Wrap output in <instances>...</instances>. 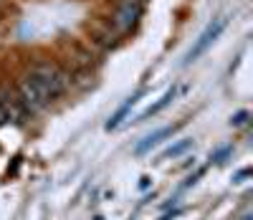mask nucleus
I'll use <instances>...</instances> for the list:
<instances>
[{"instance_id": "1", "label": "nucleus", "mask_w": 253, "mask_h": 220, "mask_svg": "<svg viewBox=\"0 0 253 220\" xmlns=\"http://www.w3.org/2000/svg\"><path fill=\"white\" fill-rule=\"evenodd\" d=\"M28 76L48 94L51 101H56L63 91L69 89V84H71V74H66L61 69L58 63H51V61H41L36 63L33 69L28 71Z\"/></svg>"}, {"instance_id": "2", "label": "nucleus", "mask_w": 253, "mask_h": 220, "mask_svg": "<svg viewBox=\"0 0 253 220\" xmlns=\"http://www.w3.org/2000/svg\"><path fill=\"white\" fill-rule=\"evenodd\" d=\"M15 94H18V99H20V104H23V109L31 114V117H36V114H41L43 109H48L51 106V99H48V94L41 89V86L26 74L23 79L18 81V86H15Z\"/></svg>"}, {"instance_id": "3", "label": "nucleus", "mask_w": 253, "mask_h": 220, "mask_svg": "<svg viewBox=\"0 0 253 220\" xmlns=\"http://www.w3.org/2000/svg\"><path fill=\"white\" fill-rule=\"evenodd\" d=\"M225 26H228V18L225 15H218L213 23H208V28L198 36V41L193 43V48L187 51V56H185V63H193V61H198L210 46H213V43L220 38V33L225 31Z\"/></svg>"}, {"instance_id": "4", "label": "nucleus", "mask_w": 253, "mask_h": 220, "mask_svg": "<svg viewBox=\"0 0 253 220\" xmlns=\"http://www.w3.org/2000/svg\"><path fill=\"white\" fill-rule=\"evenodd\" d=\"M142 3L144 0H119V8H117V13L112 18L117 33H126L137 23L139 15H142Z\"/></svg>"}, {"instance_id": "5", "label": "nucleus", "mask_w": 253, "mask_h": 220, "mask_svg": "<svg viewBox=\"0 0 253 220\" xmlns=\"http://www.w3.org/2000/svg\"><path fill=\"white\" fill-rule=\"evenodd\" d=\"M0 106H3V112L8 117V124H23L26 119H31V114L23 109V104H20L15 89H10V86L0 89Z\"/></svg>"}, {"instance_id": "6", "label": "nucleus", "mask_w": 253, "mask_h": 220, "mask_svg": "<svg viewBox=\"0 0 253 220\" xmlns=\"http://www.w3.org/2000/svg\"><path fill=\"white\" fill-rule=\"evenodd\" d=\"M177 127L172 124V127H162V129H157L155 132V134H150V137H144V142L142 144H137V149H134V155H144V152H150L152 147H157L165 137H170L172 134V132H175Z\"/></svg>"}, {"instance_id": "7", "label": "nucleus", "mask_w": 253, "mask_h": 220, "mask_svg": "<svg viewBox=\"0 0 253 220\" xmlns=\"http://www.w3.org/2000/svg\"><path fill=\"white\" fill-rule=\"evenodd\" d=\"M139 96H142V91H137V94H132V96H129V99H126V101H124V104H122V106L117 109V112H114V114L109 117V122H107V129H109V132H112V129H117V127H119V124L124 122V117H126V114H129V109H132V106H134V104L139 101Z\"/></svg>"}, {"instance_id": "8", "label": "nucleus", "mask_w": 253, "mask_h": 220, "mask_svg": "<svg viewBox=\"0 0 253 220\" xmlns=\"http://www.w3.org/2000/svg\"><path fill=\"white\" fill-rule=\"evenodd\" d=\"M175 96H177V89H175V86H172V89H167V91H165V96H162V99H160L157 104H152L150 109H147V112H142L137 122H144V119H150V117H157V114H160L162 109H165L167 104H170V101H172Z\"/></svg>"}, {"instance_id": "9", "label": "nucleus", "mask_w": 253, "mask_h": 220, "mask_svg": "<svg viewBox=\"0 0 253 220\" xmlns=\"http://www.w3.org/2000/svg\"><path fill=\"white\" fill-rule=\"evenodd\" d=\"M190 147H193V139H182V142H177L175 147L165 149V155H162V157H177V155H182V152L190 149Z\"/></svg>"}, {"instance_id": "10", "label": "nucleus", "mask_w": 253, "mask_h": 220, "mask_svg": "<svg viewBox=\"0 0 253 220\" xmlns=\"http://www.w3.org/2000/svg\"><path fill=\"white\" fill-rule=\"evenodd\" d=\"M248 122V112H238L233 119H230V124H233V127H243Z\"/></svg>"}, {"instance_id": "11", "label": "nucleus", "mask_w": 253, "mask_h": 220, "mask_svg": "<svg viewBox=\"0 0 253 220\" xmlns=\"http://www.w3.org/2000/svg\"><path fill=\"white\" fill-rule=\"evenodd\" d=\"M230 149H233V147H223V149L218 152V155H213L210 160H213L215 165H220V162H223V157H225V155H230Z\"/></svg>"}, {"instance_id": "12", "label": "nucleus", "mask_w": 253, "mask_h": 220, "mask_svg": "<svg viewBox=\"0 0 253 220\" xmlns=\"http://www.w3.org/2000/svg\"><path fill=\"white\" fill-rule=\"evenodd\" d=\"M248 175H251V170H241L236 177H233V182H243V177H248Z\"/></svg>"}, {"instance_id": "13", "label": "nucleus", "mask_w": 253, "mask_h": 220, "mask_svg": "<svg viewBox=\"0 0 253 220\" xmlns=\"http://www.w3.org/2000/svg\"><path fill=\"white\" fill-rule=\"evenodd\" d=\"M8 124V117H5V112H3V106H0V127H5Z\"/></svg>"}]
</instances>
